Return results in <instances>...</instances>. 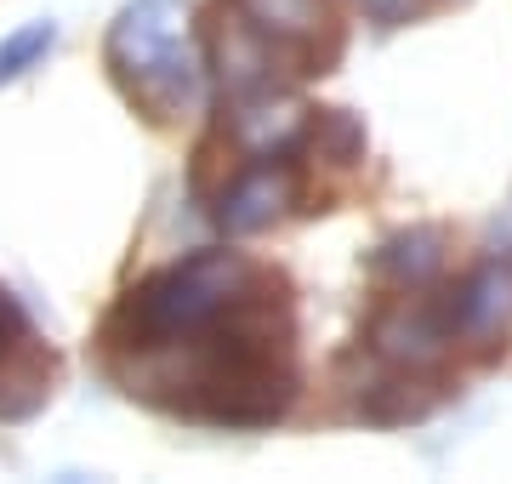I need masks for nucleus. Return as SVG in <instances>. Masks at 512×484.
Wrapping results in <instances>:
<instances>
[{
  "mask_svg": "<svg viewBox=\"0 0 512 484\" xmlns=\"http://www.w3.org/2000/svg\"><path fill=\"white\" fill-rule=\"evenodd\" d=\"M103 365L137 405L200 428H274L296 399V308L245 251L165 262L103 319Z\"/></svg>",
  "mask_w": 512,
  "mask_h": 484,
  "instance_id": "nucleus-1",
  "label": "nucleus"
},
{
  "mask_svg": "<svg viewBox=\"0 0 512 484\" xmlns=\"http://www.w3.org/2000/svg\"><path fill=\"white\" fill-rule=\"evenodd\" d=\"M200 40L222 109L279 103L302 80L330 75L348 46L330 0H211Z\"/></svg>",
  "mask_w": 512,
  "mask_h": 484,
  "instance_id": "nucleus-2",
  "label": "nucleus"
},
{
  "mask_svg": "<svg viewBox=\"0 0 512 484\" xmlns=\"http://www.w3.org/2000/svg\"><path fill=\"white\" fill-rule=\"evenodd\" d=\"M103 69L131 109L154 126H177L200 109L205 63L188 40L183 0H131L103 35Z\"/></svg>",
  "mask_w": 512,
  "mask_h": 484,
  "instance_id": "nucleus-3",
  "label": "nucleus"
},
{
  "mask_svg": "<svg viewBox=\"0 0 512 484\" xmlns=\"http://www.w3.org/2000/svg\"><path fill=\"white\" fill-rule=\"evenodd\" d=\"M57 388V354L35 319L0 285V422H29Z\"/></svg>",
  "mask_w": 512,
  "mask_h": 484,
  "instance_id": "nucleus-4",
  "label": "nucleus"
},
{
  "mask_svg": "<svg viewBox=\"0 0 512 484\" xmlns=\"http://www.w3.org/2000/svg\"><path fill=\"white\" fill-rule=\"evenodd\" d=\"M439 291H444V314H450V331H456L461 348L490 354L495 342L507 336V325H512V262L490 257V262H478L473 274H461L456 285H439Z\"/></svg>",
  "mask_w": 512,
  "mask_h": 484,
  "instance_id": "nucleus-5",
  "label": "nucleus"
},
{
  "mask_svg": "<svg viewBox=\"0 0 512 484\" xmlns=\"http://www.w3.org/2000/svg\"><path fill=\"white\" fill-rule=\"evenodd\" d=\"M450 262V234L444 228H399L370 251V274L393 291H427L444 280Z\"/></svg>",
  "mask_w": 512,
  "mask_h": 484,
  "instance_id": "nucleus-6",
  "label": "nucleus"
},
{
  "mask_svg": "<svg viewBox=\"0 0 512 484\" xmlns=\"http://www.w3.org/2000/svg\"><path fill=\"white\" fill-rule=\"evenodd\" d=\"M308 154L325 166H359L365 160V126L348 109H308Z\"/></svg>",
  "mask_w": 512,
  "mask_h": 484,
  "instance_id": "nucleus-7",
  "label": "nucleus"
},
{
  "mask_svg": "<svg viewBox=\"0 0 512 484\" xmlns=\"http://www.w3.org/2000/svg\"><path fill=\"white\" fill-rule=\"evenodd\" d=\"M52 40H57V29H52L46 18L29 23V29H18V35L0 40V86H6V80H18V75H29L40 57L52 52Z\"/></svg>",
  "mask_w": 512,
  "mask_h": 484,
  "instance_id": "nucleus-8",
  "label": "nucleus"
},
{
  "mask_svg": "<svg viewBox=\"0 0 512 484\" xmlns=\"http://www.w3.org/2000/svg\"><path fill=\"white\" fill-rule=\"evenodd\" d=\"M359 12H365L376 29H404V23H416L427 12V0H353Z\"/></svg>",
  "mask_w": 512,
  "mask_h": 484,
  "instance_id": "nucleus-9",
  "label": "nucleus"
}]
</instances>
